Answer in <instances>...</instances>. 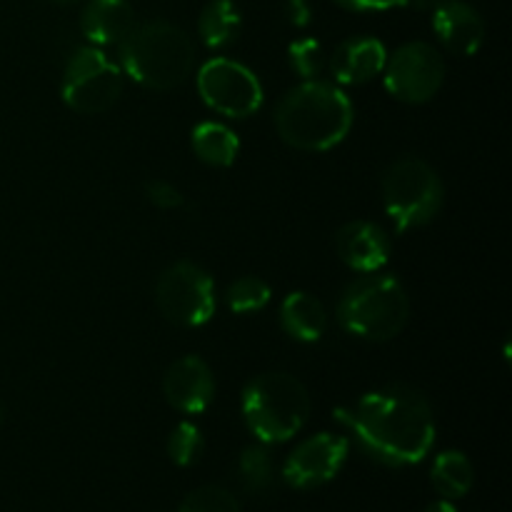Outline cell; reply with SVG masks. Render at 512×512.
<instances>
[{
    "instance_id": "1",
    "label": "cell",
    "mask_w": 512,
    "mask_h": 512,
    "mask_svg": "<svg viewBox=\"0 0 512 512\" xmlns=\"http://www.w3.org/2000/svg\"><path fill=\"white\" fill-rule=\"evenodd\" d=\"M338 420L370 458L393 468L420 463L435 443L433 408L410 385H385L365 393L358 403L340 408Z\"/></svg>"
},
{
    "instance_id": "2",
    "label": "cell",
    "mask_w": 512,
    "mask_h": 512,
    "mask_svg": "<svg viewBox=\"0 0 512 512\" xmlns=\"http://www.w3.org/2000/svg\"><path fill=\"white\" fill-rule=\"evenodd\" d=\"M355 110L348 95L328 80H303L275 105V130L295 150L323 153L343 143Z\"/></svg>"
},
{
    "instance_id": "3",
    "label": "cell",
    "mask_w": 512,
    "mask_h": 512,
    "mask_svg": "<svg viewBox=\"0 0 512 512\" xmlns=\"http://www.w3.org/2000/svg\"><path fill=\"white\" fill-rule=\"evenodd\" d=\"M120 70L150 90H173L193 75L195 45L168 20L135 23L118 43Z\"/></svg>"
},
{
    "instance_id": "4",
    "label": "cell",
    "mask_w": 512,
    "mask_h": 512,
    "mask_svg": "<svg viewBox=\"0 0 512 512\" xmlns=\"http://www.w3.org/2000/svg\"><path fill=\"white\" fill-rule=\"evenodd\" d=\"M335 318L340 328L355 338L373 343L393 340L410 320L408 290L393 273H363L340 293Z\"/></svg>"
},
{
    "instance_id": "5",
    "label": "cell",
    "mask_w": 512,
    "mask_h": 512,
    "mask_svg": "<svg viewBox=\"0 0 512 512\" xmlns=\"http://www.w3.org/2000/svg\"><path fill=\"white\" fill-rule=\"evenodd\" d=\"M245 425L263 445L285 443L310 418V393L295 375L263 373L250 380L240 398Z\"/></svg>"
},
{
    "instance_id": "6",
    "label": "cell",
    "mask_w": 512,
    "mask_h": 512,
    "mask_svg": "<svg viewBox=\"0 0 512 512\" xmlns=\"http://www.w3.org/2000/svg\"><path fill=\"white\" fill-rule=\"evenodd\" d=\"M385 213L395 223L398 233L428 225L438 218L445 200L440 175L428 160L418 155H403L388 165L380 183Z\"/></svg>"
},
{
    "instance_id": "7",
    "label": "cell",
    "mask_w": 512,
    "mask_h": 512,
    "mask_svg": "<svg viewBox=\"0 0 512 512\" xmlns=\"http://www.w3.org/2000/svg\"><path fill=\"white\" fill-rule=\"evenodd\" d=\"M125 73L103 50L85 45L68 58L63 70V100L70 110L98 115L113 108L123 95Z\"/></svg>"
},
{
    "instance_id": "8",
    "label": "cell",
    "mask_w": 512,
    "mask_h": 512,
    "mask_svg": "<svg viewBox=\"0 0 512 512\" xmlns=\"http://www.w3.org/2000/svg\"><path fill=\"white\" fill-rule=\"evenodd\" d=\"M155 305L173 325L200 328L213 320L218 308L213 278L193 260H178L160 273L155 283Z\"/></svg>"
},
{
    "instance_id": "9",
    "label": "cell",
    "mask_w": 512,
    "mask_h": 512,
    "mask_svg": "<svg viewBox=\"0 0 512 512\" xmlns=\"http://www.w3.org/2000/svg\"><path fill=\"white\" fill-rule=\"evenodd\" d=\"M198 93L208 108L225 118H248L263 105V85L248 65L213 58L198 70Z\"/></svg>"
},
{
    "instance_id": "10",
    "label": "cell",
    "mask_w": 512,
    "mask_h": 512,
    "mask_svg": "<svg viewBox=\"0 0 512 512\" xmlns=\"http://www.w3.org/2000/svg\"><path fill=\"white\" fill-rule=\"evenodd\" d=\"M385 88L403 103H428L438 95L445 80V60L430 43L413 40L388 55L383 68Z\"/></svg>"
},
{
    "instance_id": "11",
    "label": "cell",
    "mask_w": 512,
    "mask_h": 512,
    "mask_svg": "<svg viewBox=\"0 0 512 512\" xmlns=\"http://www.w3.org/2000/svg\"><path fill=\"white\" fill-rule=\"evenodd\" d=\"M348 438L335 433H318L303 440L283 465V480L290 488L310 490L330 483L348 460Z\"/></svg>"
},
{
    "instance_id": "12",
    "label": "cell",
    "mask_w": 512,
    "mask_h": 512,
    "mask_svg": "<svg viewBox=\"0 0 512 512\" xmlns=\"http://www.w3.org/2000/svg\"><path fill=\"white\" fill-rule=\"evenodd\" d=\"M163 395L180 413H205L215 400L213 370L198 355H183L165 373Z\"/></svg>"
},
{
    "instance_id": "13",
    "label": "cell",
    "mask_w": 512,
    "mask_h": 512,
    "mask_svg": "<svg viewBox=\"0 0 512 512\" xmlns=\"http://www.w3.org/2000/svg\"><path fill=\"white\" fill-rule=\"evenodd\" d=\"M390 250H393L390 235L378 223H370V220L345 223L338 230V235H335V253H338V258L350 270H358V273L383 270V265L390 258Z\"/></svg>"
},
{
    "instance_id": "14",
    "label": "cell",
    "mask_w": 512,
    "mask_h": 512,
    "mask_svg": "<svg viewBox=\"0 0 512 512\" xmlns=\"http://www.w3.org/2000/svg\"><path fill=\"white\" fill-rule=\"evenodd\" d=\"M433 30L455 55H475L485 40L483 18L463 0H438L433 8Z\"/></svg>"
},
{
    "instance_id": "15",
    "label": "cell",
    "mask_w": 512,
    "mask_h": 512,
    "mask_svg": "<svg viewBox=\"0 0 512 512\" xmlns=\"http://www.w3.org/2000/svg\"><path fill=\"white\" fill-rule=\"evenodd\" d=\"M388 63V50L373 35H355L343 40L335 48L333 58L328 60V68L333 80L340 85H363L368 80L383 75Z\"/></svg>"
},
{
    "instance_id": "16",
    "label": "cell",
    "mask_w": 512,
    "mask_h": 512,
    "mask_svg": "<svg viewBox=\"0 0 512 512\" xmlns=\"http://www.w3.org/2000/svg\"><path fill=\"white\" fill-rule=\"evenodd\" d=\"M135 28L128 0H90L80 15V30L93 45H118Z\"/></svg>"
},
{
    "instance_id": "17",
    "label": "cell",
    "mask_w": 512,
    "mask_h": 512,
    "mask_svg": "<svg viewBox=\"0 0 512 512\" xmlns=\"http://www.w3.org/2000/svg\"><path fill=\"white\" fill-rule=\"evenodd\" d=\"M280 325L293 340L315 343L323 338L328 328V310L315 295L298 290V293H290L280 305Z\"/></svg>"
},
{
    "instance_id": "18",
    "label": "cell",
    "mask_w": 512,
    "mask_h": 512,
    "mask_svg": "<svg viewBox=\"0 0 512 512\" xmlns=\"http://www.w3.org/2000/svg\"><path fill=\"white\" fill-rule=\"evenodd\" d=\"M190 143H193L195 155L213 168H230L240 153L238 135L228 125L213 123V120L195 125Z\"/></svg>"
},
{
    "instance_id": "19",
    "label": "cell",
    "mask_w": 512,
    "mask_h": 512,
    "mask_svg": "<svg viewBox=\"0 0 512 512\" xmlns=\"http://www.w3.org/2000/svg\"><path fill=\"white\" fill-rule=\"evenodd\" d=\"M430 480L433 488L443 500H460L470 493L475 483L473 463L460 450H445L433 460L430 468Z\"/></svg>"
},
{
    "instance_id": "20",
    "label": "cell",
    "mask_w": 512,
    "mask_h": 512,
    "mask_svg": "<svg viewBox=\"0 0 512 512\" xmlns=\"http://www.w3.org/2000/svg\"><path fill=\"white\" fill-rule=\"evenodd\" d=\"M243 30V15L233 0H210L198 18V33L208 48H228Z\"/></svg>"
},
{
    "instance_id": "21",
    "label": "cell",
    "mask_w": 512,
    "mask_h": 512,
    "mask_svg": "<svg viewBox=\"0 0 512 512\" xmlns=\"http://www.w3.org/2000/svg\"><path fill=\"white\" fill-rule=\"evenodd\" d=\"M238 475L240 483H243V488L248 493H263V490H268L275 475V463L268 445L260 443L245 448L238 460Z\"/></svg>"
},
{
    "instance_id": "22",
    "label": "cell",
    "mask_w": 512,
    "mask_h": 512,
    "mask_svg": "<svg viewBox=\"0 0 512 512\" xmlns=\"http://www.w3.org/2000/svg\"><path fill=\"white\" fill-rule=\"evenodd\" d=\"M270 285L265 283L258 275H243V278L235 280L228 290H225V303L233 313L238 315H250L260 313L265 305L270 303Z\"/></svg>"
},
{
    "instance_id": "23",
    "label": "cell",
    "mask_w": 512,
    "mask_h": 512,
    "mask_svg": "<svg viewBox=\"0 0 512 512\" xmlns=\"http://www.w3.org/2000/svg\"><path fill=\"white\" fill-rule=\"evenodd\" d=\"M205 438L200 433L198 425L193 423H178L168 438V455L175 465L180 468H190L203 458Z\"/></svg>"
},
{
    "instance_id": "24",
    "label": "cell",
    "mask_w": 512,
    "mask_h": 512,
    "mask_svg": "<svg viewBox=\"0 0 512 512\" xmlns=\"http://www.w3.org/2000/svg\"><path fill=\"white\" fill-rule=\"evenodd\" d=\"M288 58L295 73H298L303 80L318 78V75L325 70V65H328V53H325L323 43L315 38L293 40L288 48Z\"/></svg>"
},
{
    "instance_id": "25",
    "label": "cell",
    "mask_w": 512,
    "mask_h": 512,
    "mask_svg": "<svg viewBox=\"0 0 512 512\" xmlns=\"http://www.w3.org/2000/svg\"><path fill=\"white\" fill-rule=\"evenodd\" d=\"M178 512H240L238 500L220 485H203L185 495Z\"/></svg>"
},
{
    "instance_id": "26",
    "label": "cell",
    "mask_w": 512,
    "mask_h": 512,
    "mask_svg": "<svg viewBox=\"0 0 512 512\" xmlns=\"http://www.w3.org/2000/svg\"><path fill=\"white\" fill-rule=\"evenodd\" d=\"M145 195H148L150 203L160 210H173L185 203L183 193H180L173 183H168V180H150V183L145 185Z\"/></svg>"
},
{
    "instance_id": "27",
    "label": "cell",
    "mask_w": 512,
    "mask_h": 512,
    "mask_svg": "<svg viewBox=\"0 0 512 512\" xmlns=\"http://www.w3.org/2000/svg\"><path fill=\"white\" fill-rule=\"evenodd\" d=\"M343 8L355 10V13H383V10H395L408 5V0H335Z\"/></svg>"
},
{
    "instance_id": "28",
    "label": "cell",
    "mask_w": 512,
    "mask_h": 512,
    "mask_svg": "<svg viewBox=\"0 0 512 512\" xmlns=\"http://www.w3.org/2000/svg\"><path fill=\"white\" fill-rule=\"evenodd\" d=\"M290 20H293V25H308L310 23V8L305 0H290Z\"/></svg>"
},
{
    "instance_id": "29",
    "label": "cell",
    "mask_w": 512,
    "mask_h": 512,
    "mask_svg": "<svg viewBox=\"0 0 512 512\" xmlns=\"http://www.w3.org/2000/svg\"><path fill=\"white\" fill-rule=\"evenodd\" d=\"M423 512H458V510H455L453 500H438V503H430Z\"/></svg>"
}]
</instances>
